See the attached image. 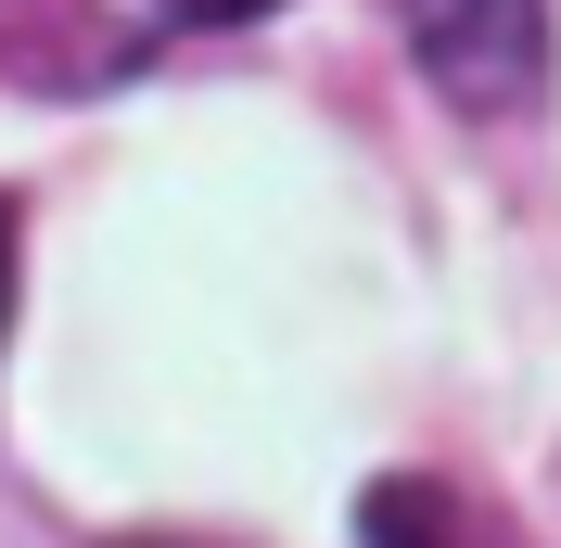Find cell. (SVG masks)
Instances as JSON below:
<instances>
[{
	"instance_id": "obj_1",
	"label": "cell",
	"mask_w": 561,
	"mask_h": 548,
	"mask_svg": "<svg viewBox=\"0 0 561 548\" xmlns=\"http://www.w3.org/2000/svg\"><path fill=\"white\" fill-rule=\"evenodd\" d=\"M409 38L459 115H524L549 90V0H409Z\"/></svg>"
},
{
	"instance_id": "obj_2",
	"label": "cell",
	"mask_w": 561,
	"mask_h": 548,
	"mask_svg": "<svg viewBox=\"0 0 561 548\" xmlns=\"http://www.w3.org/2000/svg\"><path fill=\"white\" fill-rule=\"evenodd\" d=\"M370 548H447V498L434 484H383L370 498Z\"/></svg>"
},
{
	"instance_id": "obj_3",
	"label": "cell",
	"mask_w": 561,
	"mask_h": 548,
	"mask_svg": "<svg viewBox=\"0 0 561 548\" xmlns=\"http://www.w3.org/2000/svg\"><path fill=\"white\" fill-rule=\"evenodd\" d=\"M179 26H255V13H280V0H167Z\"/></svg>"
},
{
	"instance_id": "obj_4",
	"label": "cell",
	"mask_w": 561,
	"mask_h": 548,
	"mask_svg": "<svg viewBox=\"0 0 561 548\" xmlns=\"http://www.w3.org/2000/svg\"><path fill=\"white\" fill-rule=\"evenodd\" d=\"M0 319H13V217H0Z\"/></svg>"
}]
</instances>
